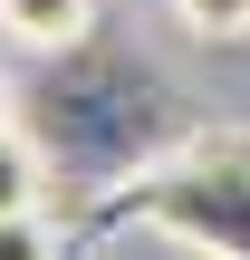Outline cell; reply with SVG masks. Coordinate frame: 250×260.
Segmentation results:
<instances>
[{"instance_id": "obj_3", "label": "cell", "mask_w": 250, "mask_h": 260, "mask_svg": "<svg viewBox=\"0 0 250 260\" xmlns=\"http://www.w3.org/2000/svg\"><path fill=\"white\" fill-rule=\"evenodd\" d=\"M87 19H96V0H0V29L19 48H48V58L87 48Z\"/></svg>"}, {"instance_id": "obj_5", "label": "cell", "mask_w": 250, "mask_h": 260, "mask_svg": "<svg viewBox=\"0 0 250 260\" xmlns=\"http://www.w3.org/2000/svg\"><path fill=\"white\" fill-rule=\"evenodd\" d=\"M183 10V29H202V39H250V0H173Z\"/></svg>"}, {"instance_id": "obj_1", "label": "cell", "mask_w": 250, "mask_h": 260, "mask_svg": "<svg viewBox=\"0 0 250 260\" xmlns=\"http://www.w3.org/2000/svg\"><path fill=\"white\" fill-rule=\"evenodd\" d=\"M96 222H145L202 260H250V135L241 125L173 135L164 154H145L96 193Z\"/></svg>"}, {"instance_id": "obj_2", "label": "cell", "mask_w": 250, "mask_h": 260, "mask_svg": "<svg viewBox=\"0 0 250 260\" xmlns=\"http://www.w3.org/2000/svg\"><path fill=\"white\" fill-rule=\"evenodd\" d=\"M183 135V116H173V96L154 87V68H135V58H87L77 77H67V106H48V154L87 183V193H106L116 174H135L145 154H164Z\"/></svg>"}, {"instance_id": "obj_6", "label": "cell", "mask_w": 250, "mask_h": 260, "mask_svg": "<svg viewBox=\"0 0 250 260\" xmlns=\"http://www.w3.org/2000/svg\"><path fill=\"white\" fill-rule=\"evenodd\" d=\"M0 260H58V232L39 212H0Z\"/></svg>"}, {"instance_id": "obj_4", "label": "cell", "mask_w": 250, "mask_h": 260, "mask_svg": "<svg viewBox=\"0 0 250 260\" xmlns=\"http://www.w3.org/2000/svg\"><path fill=\"white\" fill-rule=\"evenodd\" d=\"M48 183H58V174H48V145H39V135H19V125L0 116V212H39V203H48Z\"/></svg>"}, {"instance_id": "obj_7", "label": "cell", "mask_w": 250, "mask_h": 260, "mask_svg": "<svg viewBox=\"0 0 250 260\" xmlns=\"http://www.w3.org/2000/svg\"><path fill=\"white\" fill-rule=\"evenodd\" d=\"M0 116H10V87H0Z\"/></svg>"}]
</instances>
